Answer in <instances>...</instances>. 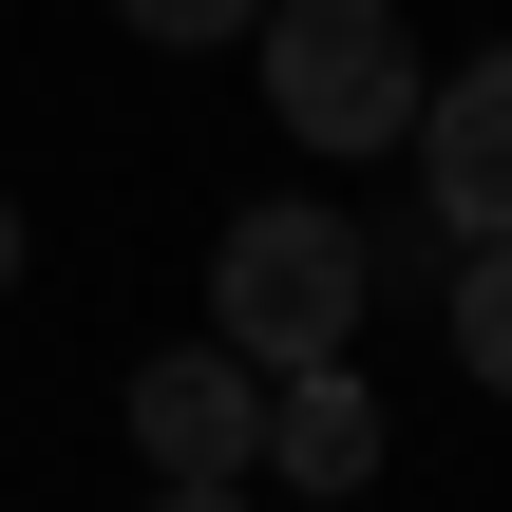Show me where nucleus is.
I'll list each match as a JSON object with an SVG mask.
<instances>
[{"label": "nucleus", "instance_id": "nucleus-1", "mask_svg": "<svg viewBox=\"0 0 512 512\" xmlns=\"http://www.w3.org/2000/svg\"><path fill=\"white\" fill-rule=\"evenodd\" d=\"M361 304H380V247L342 228V209H228V247H209V342L247 361V380H304V361H361Z\"/></svg>", "mask_w": 512, "mask_h": 512}, {"label": "nucleus", "instance_id": "nucleus-2", "mask_svg": "<svg viewBox=\"0 0 512 512\" xmlns=\"http://www.w3.org/2000/svg\"><path fill=\"white\" fill-rule=\"evenodd\" d=\"M247 38H266V114H285L304 152H399V133H418V38H399V0H266Z\"/></svg>", "mask_w": 512, "mask_h": 512}, {"label": "nucleus", "instance_id": "nucleus-3", "mask_svg": "<svg viewBox=\"0 0 512 512\" xmlns=\"http://www.w3.org/2000/svg\"><path fill=\"white\" fill-rule=\"evenodd\" d=\"M418 190H437V228L456 247H512V38L494 57H456V76H418Z\"/></svg>", "mask_w": 512, "mask_h": 512}, {"label": "nucleus", "instance_id": "nucleus-4", "mask_svg": "<svg viewBox=\"0 0 512 512\" xmlns=\"http://www.w3.org/2000/svg\"><path fill=\"white\" fill-rule=\"evenodd\" d=\"M133 456H152V475H190V494H228V475L266 456V380H247L228 342H171V361H133Z\"/></svg>", "mask_w": 512, "mask_h": 512}, {"label": "nucleus", "instance_id": "nucleus-5", "mask_svg": "<svg viewBox=\"0 0 512 512\" xmlns=\"http://www.w3.org/2000/svg\"><path fill=\"white\" fill-rule=\"evenodd\" d=\"M399 456V418H380V380L361 361H304V380H266V475H304V494H361Z\"/></svg>", "mask_w": 512, "mask_h": 512}, {"label": "nucleus", "instance_id": "nucleus-6", "mask_svg": "<svg viewBox=\"0 0 512 512\" xmlns=\"http://www.w3.org/2000/svg\"><path fill=\"white\" fill-rule=\"evenodd\" d=\"M456 361L512 399V247H475V266H456Z\"/></svg>", "mask_w": 512, "mask_h": 512}, {"label": "nucleus", "instance_id": "nucleus-7", "mask_svg": "<svg viewBox=\"0 0 512 512\" xmlns=\"http://www.w3.org/2000/svg\"><path fill=\"white\" fill-rule=\"evenodd\" d=\"M114 19H133V38H171V57H209V38H247L266 0H114Z\"/></svg>", "mask_w": 512, "mask_h": 512}, {"label": "nucleus", "instance_id": "nucleus-8", "mask_svg": "<svg viewBox=\"0 0 512 512\" xmlns=\"http://www.w3.org/2000/svg\"><path fill=\"white\" fill-rule=\"evenodd\" d=\"M152 512H228V494H190V475H152Z\"/></svg>", "mask_w": 512, "mask_h": 512}, {"label": "nucleus", "instance_id": "nucleus-9", "mask_svg": "<svg viewBox=\"0 0 512 512\" xmlns=\"http://www.w3.org/2000/svg\"><path fill=\"white\" fill-rule=\"evenodd\" d=\"M0 285H19V190H0Z\"/></svg>", "mask_w": 512, "mask_h": 512}]
</instances>
